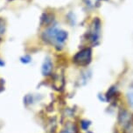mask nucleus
I'll use <instances>...</instances> for the list:
<instances>
[{
	"instance_id": "obj_1",
	"label": "nucleus",
	"mask_w": 133,
	"mask_h": 133,
	"mask_svg": "<svg viewBox=\"0 0 133 133\" xmlns=\"http://www.w3.org/2000/svg\"><path fill=\"white\" fill-rule=\"evenodd\" d=\"M44 37L47 41L51 42L52 44L61 45V44H64L65 41L67 40V31L54 27V28H50L45 31Z\"/></svg>"
},
{
	"instance_id": "obj_6",
	"label": "nucleus",
	"mask_w": 133,
	"mask_h": 133,
	"mask_svg": "<svg viewBox=\"0 0 133 133\" xmlns=\"http://www.w3.org/2000/svg\"><path fill=\"white\" fill-rule=\"evenodd\" d=\"M61 133H75V129L74 128V125L67 124L66 128H64Z\"/></svg>"
},
{
	"instance_id": "obj_4",
	"label": "nucleus",
	"mask_w": 133,
	"mask_h": 133,
	"mask_svg": "<svg viewBox=\"0 0 133 133\" xmlns=\"http://www.w3.org/2000/svg\"><path fill=\"white\" fill-rule=\"evenodd\" d=\"M53 71V63L50 58H46L42 64L41 67V72L43 76H48L52 73Z\"/></svg>"
},
{
	"instance_id": "obj_5",
	"label": "nucleus",
	"mask_w": 133,
	"mask_h": 133,
	"mask_svg": "<svg viewBox=\"0 0 133 133\" xmlns=\"http://www.w3.org/2000/svg\"><path fill=\"white\" fill-rule=\"evenodd\" d=\"M126 100L129 106L133 109V87H130V89H128L126 92Z\"/></svg>"
},
{
	"instance_id": "obj_2",
	"label": "nucleus",
	"mask_w": 133,
	"mask_h": 133,
	"mask_svg": "<svg viewBox=\"0 0 133 133\" xmlns=\"http://www.w3.org/2000/svg\"><path fill=\"white\" fill-rule=\"evenodd\" d=\"M92 51L89 48H85L75 54L74 57V62L81 66H86L91 62Z\"/></svg>"
},
{
	"instance_id": "obj_8",
	"label": "nucleus",
	"mask_w": 133,
	"mask_h": 133,
	"mask_svg": "<svg viewBox=\"0 0 133 133\" xmlns=\"http://www.w3.org/2000/svg\"><path fill=\"white\" fill-rule=\"evenodd\" d=\"M31 60L32 58L29 55H25V56L21 57V58H20V61L21 63H23V64H29V63L31 62Z\"/></svg>"
},
{
	"instance_id": "obj_7",
	"label": "nucleus",
	"mask_w": 133,
	"mask_h": 133,
	"mask_svg": "<svg viewBox=\"0 0 133 133\" xmlns=\"http://www.w3.org/2000/svg\"><path fill=\"white\" fill-rule=\"evenodd\" d=\"M90 125H91V122L90 121H88V120H82L81 127L83 130H87L89 128Z\"/></svg>"
},
{
	"instance_id": "obj_3",
	"label": "nucleus",
	"mask_w": 133,
	"mask_h": 133,
	"mask_svg": "<svg viewBox=\"0 0 133 133\" xmlns=\"http://www.w3.org/2000/svg\"><path fill=\"white\" fill-rule=\"evenodd\" d=\"M100 32H101V26H100L99 19H96L93 22V24L90 30V40L93 43H96L99 40Z\"/></svg>"
},
{
	"instance_id": "obj_9",
	"label": "nucleus",
	"mask_w": 133,
	"mask_h": 133,
	"mask_svg": "<svg viewBox=\"0 0 133 133\" xmlns=\"http://www.w3.org/2000/svg\"><path fill=\"white\" fill-rule=\"evenodd\" d=\"M4 30H5V25H4V22L2 19H0V37L4 33Z\"/></svg>"
}]
</instances>
